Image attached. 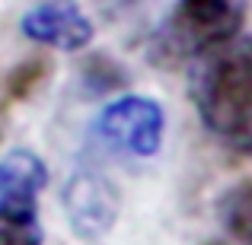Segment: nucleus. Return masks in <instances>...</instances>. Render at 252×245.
<instances>
[{"label": "nucleus", "instance_id": "1", "mask_svg": "<svg viewBox=\"0 0 252 245\" xmlns=\"http://www.w3.org/2000/svg\"><path fill=\"white\" fill-rule=\"evenodd\" d=\"M189 89L204 128L227 147L252 153V38L233 35L201 51Z\"/></svg>", "mask_w": 252, "mask_h": 245}, {"label": "nucleus", "instance_id": "2", "mask_svg": "<svg viewBox=\"0 0 252 245\" xmlns=\"http://www.w3.org/2000/svg\"><path fill=\"white\" fill-rule=\"evenodd\" d=\"M246 0H179L166 26L157 35V48L169 57H198L201 51L240 35Z\"/></svg>", "mask_w": 252, "mask_h": 245}, {"label": "nucleus", "instance_id": "3", "mask_svg": "<svg viewBox=\"0 0 252 245\" xmlns=\"http://www.w3.org/2000/svg\"><path fill=\"white\" fill-rule=\"evenodd\" d=\"M96 131L112 147L131 156H157L166 134V115L163 105L150 96H122L99 111Z\"/></svg>", "mask_w": 252, "mask_h": 245}, {"label": "nucleus", "instance_id": "4", "mask_svg": "<svg viewBox=\"0 0 252 245\" xmlns=\"http://www.w3.org/2000/svg\"><path fill=\"white\" fill-rule=\"evenodd\" d=\"M23 35L35 45H48L58 51H80L93 42V19L74 0H45L32 6L19 23Z\"/></svg>", "mask_w": 252, "mask_h": 245}, {"label": "nucleus", "instance_id": "5", "mask_svg": "<svg viewBox=\"0 0 252 245\" xmlns=\"http://www.w3.org/2000/svg\"><path fill=\"white\" fill-rule=\"evenodd\" d=\"M67 210L74 217L77 233H83L86 239H96L115 220V194L105 182L80 175L67 188Z\"/></svg>", "mask_w": 252, "mask_h": 245}, {"label": "nucleus", "instance_id": "6", "mask_svg": "<svg viewBox=\"0 0 252 245\" xmlns=\"http://www.w3.org/2000/svg\"><path fill=\"white\" fill-rule=\"evenodd\" d=\"M35 194L38 191L32 188L0 191V245H42L45 242Z\"/></svg>", "mask_w": 252, "mask_h": 245}, {"label": "nucleus", "instance_id": "7", "mask_svg": "<svg viewBox=\"0 0 252 245\" xmlns=\"http://www.w3.org/2000/svg\"><path fill=\"white\" fill-rule=\"evenodd\" d=\"M45 182H48V169L29 150H13L0 160V191H10V188L42 191Z\"/></svg>", "mask_w": 252, "mask_h": 245}, {"label": "nucleus", "instance_id": "8", "mask_svg": "<svg viewBox=\"0 0 252 245\" xmlns=\"http://www.w3.org/2000/svg\"><path fill=\"white\" fill-rule=\"evenodd\" d=\"M223 220L243 245H252V185L230 191L223 201Z\"/></svg>", "mask_w": 252, "mask_h": 245}]
</instances>
